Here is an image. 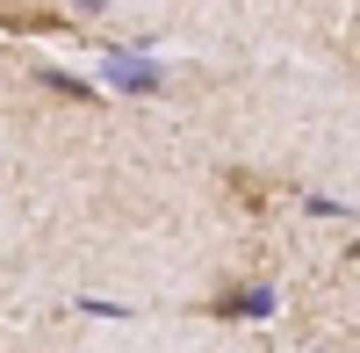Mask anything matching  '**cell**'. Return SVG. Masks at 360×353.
Wrapping results in <instances>:
<instances>
[{"label": "cell", "mask_w": 360, "mask_h": 353, "mask_svg": "<svg viewBox=\"0 0 360 353\" xmlns=\"http://www.w3.org/2000/svg\"><path fill=\"white\" fill-rule=\"evenodd\" d=\"M101 86L108 94H166V65L130 44H101Z\"/></svg>", "instance_id": "cell-1"}, {"label": "cell", "mask_w": 360, "mask_h": 353, "mask_svg": "<svg viewBox=\"0 0 360 353\" xmlns=\"http://www.w3.org/2000/svg\"><path fill=\"white\" fill-rule=\"evenodd\" d=\"M274 310H281V296H274L266 281H259V288H231V296L217 303V317H274Z\"/></svg>", "instance_id": "cell-2"}, {"label": "cell", "mask_w": 360, "mask_h": 353, "mask_svg": "<svg viewBox=\"0 0 360 353\" xmlns=\"http://www.w3.org/2000/svg\"><path fill=\"white\" fill-rule=\"evenodd\" d=\"M37 86H51V94H65V101H94V86L79 72H65V65H37Z\"/></svg>", "instance_id": "cell-3"}, {"label": "cell", "mask_w": 360, "mask_h": 353, "mask_svg": "<svg viewBox=\"0 0 360 353\" xmlns=\"http://www.w3.org/2000/svg\"><path fill=\"white\" fill-rule=\"evenodd\" d=\"M72 310L79 317H101V325H123V317H130V303H115V296H72Z\"/></svg>", "instance_id": "cell-4"}, {"label": "cell", "mask_w": 360, "mask_h": 353, "mask_svg": "<svg viewBox=\"0 0 360 353\" xmlns=\"http://www.w3.org/2000/svg\"><path fill=\"white\" fill-rule=\"evenodd\" d=\"M303 217H332V224H339V217H353V210L332 202V195H303Z\"/></svg>", "instance_id": "cell-5"}]
</instances>
